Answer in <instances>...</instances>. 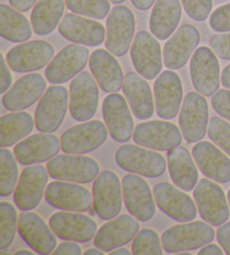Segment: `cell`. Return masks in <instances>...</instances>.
Instances as JSON below:
<instances>
[{
	"instance_id": "32",
	"label": "cell",
	"mask_w": 230,
	"mask_h": 255,
	"mask_svg": "<svg viewBox=\"0 0 230 255\" xmlns=\"http://www.w3.org/2000/svg\"><path fill=\"white\" fill-rule=\"evenodd\" d=\"M181 16L182 5L180 0H156L150 12V33L161 41L170 38L178 28Z\"/></svg>"
},
{
	"instance_id": "48",
	"label": "cell",
	"mask_w": 230,
	"mask_h": 255,
	"mask_svg": "<svg viewBox=\"0 0 230 255\" xmlns=\"http://www.w3.org/2000/svg\"><path fill=\"white\" fill-rule=\"evenodd\" d=\"M52 254L54 255H81L82 249L74 242H63L59 246H56L54 252Z\"/></svg>"
},
{
	"instance_id": "27",
	"label": "cell",
	"mask_w": 230,
	"mask_h": 255,
	"mask_svg": "<svg viewBox=\"0 0 230 255\" xmlns=\"http://www.w3.org/2000/svg\"><path fill=\"white\" fill-rule=\"evenodd\" d=\"M65 39L87 46H99L106 41V29L99 21L75 14H66L59 25Z\"/></svg>"
},
{
	"instance_id": "49",
	"label": "cell",
	"mask_w": 230,
	"mask_h": 255,
	"mask_svg": "<svg viewBox=\"0 0 230 255\" xmlns=\"http://www.w3.org/2000/svg\"><path fill=\"white\" fill-rule=\"evenodd\" d=\"M36 1L37 0H9V3L15 9L25 12L28 11L36 3Z\"/></svg>"
},
{
	"instance_id": "5",
	"label": "cell",
	"mask_w": 230,
	"mask_h": 255,
	"mask_svg": "<svg viewBox=\"0 0 230 255\" xmlns=\"http://www.w3.org/2000/svg\"><path fill=\"white\" fill-rule=\"evenodd\" d=\"M107 125L100 121H88L72 126L61 136V148L69 154H87L107 140Z\"/></svg>"
},
{
	"instance_id": "34",
	"label": "cell",
	"mask_w": 230,
	"mask_h": 255,
	"mask_svg": "<svg viewBox=\"0 0 230 255\" xmlns=\"http://www.w3.org/2000/svg\"><path fill=\"white\" fill-rule=\"evenodd\" d=\"M65 9V0H38L30 15L34 32L46 36L60 25Z\"/></svg>"
},
{
	"instance_id": "15",
	"label": "cell",
	"mask_w": 230,
	"mask_h": 255,
	"mask_svg": "<svg viewBox=\"0 0 230 255\" xmlns=\"http://www.w3.org/2000/svg\"><path fill=\"white\" fill-rule=\"evenodd\" d=\"M54 56V47L45 41H30L18 44L9 50L6 61L17 73H27L43 69Z\"/></svg>"
},
{
	"instance_id": "35",
	"label": "cell",
	"mask_w": 230,
	"mask_h": 255,
	"mask_svg": "<svg viewBox=\"0 0 230 255\" xmlns=\"http://www.w3.org/2000/svg\"><path fill=\"white\" fill-rule=\"evenodd\" d=\"M34 120L28 113L14 112L0 118V146L9 147L27 137L34 128Z\"/></svg>"
},
{
	"instance_id": "11",
	"label": "cell",
	"mask_w": 230,
	"mask_h": 255,
	"mask_svg": "<svg viewBox=\"0 0 230 255\" xmlns=\"http://www.w3.org/2000/svg\"><path fill=\"white\" fill-rule=\"evenodd\" d=\"M190 74L193 87L206 97L216 94L220 86V65L217 55L207 46L198 47L190 61Z\"/></svg>"
},
{
	"instance_id": "43",
	"label": "cell",
	"mask_w": 230,
	"mask_h": 255,
	"mask_svg": "<svg viewBox=\"0 0 230 255\" xmlns=\"http://www.w3.org/2000/svg\"><path fill=\"white\" fill-rule=\"evenodd\" d=\"M210 27L219 33L230 32V2L217 8L209 18Z\"/></svg>"
},
{
	"instance_id": "30",
	"label": "cell",
	"mask_w": 230,
	"mask_h": 255,
	"mask_svg": "<svg viewBox=\"0 0 230 255\" xmlns=\"http://www.w3.org/2000/svg\"><path fill=\"white\" fill-rule=\"evenodd\" d=\"M90 70L92 76L105 92L113 94L122 88L123 78L120 64L109 51L96 50L90 55Z\"/></svg>"
},
{
	"instance_id": "52",
	"label": "cell",
	"mask_w": 230,
	"mask_h": 255,
	"mask_svg": "<svg viewBox=\"0 0 230 255\" xmlns=\"http://www.w3.org/2000/svg\"><path fill=\"white\" fill-rule=\"evenodd\" d=\"M221 83L225 88L230 89V64L225 67L223 72H221Z\"/></svg>"
},
{
	"instance_id": "54",
	"label": "cell",
	"mask_w": 230,
	"mask_h": 255,
	"mask_svg": "<svg viewBox=\"0 0 230 255\" xmlns=\"http://www.w3.org/2000/svg\"><path fill=\"white\" fill-rule=\"evenodd\" d=\"M106 252H104V251H101L100 249H89L87 250L85 252V255H105Z\"/></svg>"
},
{
	"instance_id": "18",
	"label": "cell",
	"mask_w": 230,
	"mask_h": 255,
	"mask_svg": "<svg viewBox=\"0 0 230 255\" xmlns=\"http://www.w3.org/2000/svg\"><path fill=\"white\" fill-rule=\"evenodd\" d=\"M121 186L128 213L139 222L150 221L156 212V201L147 182L139 175L129 173L122 178Z\"/></svg>"
},
{
	"instance_id": "17",
	"label": "cell",
	"mask_w": 230,
	"mask_h": 255,
	"mask_svg": "<svg viewBox=\"0 0 230 255\" xmlns=\"http://www.w3.org/2000/svg\"><path fill=\"white\" fill-rule=\"evenodd\" d=\"M48 205L66 212H88L94 207V197L87 188L68 181H53L46 187Z\"/></svg>"
},
{
	"instance_id": "39",
	"label": "cell",
	"mask_w": 230,
	"mask_h": 255,
	"mask_svg": "<svg viewBox=\"0 0 230 255\" xmlns=\"http://www.w3.org/2000/svg\"><path fill=\"white\" fill-rule=\"evenodd\" d=\"M65 5L74 14L95 19L106 18L110 11L109 0H65Z\"/></svg>"
},
{
	"instance_id": "29",
	"label": "cell",
	"mask_w": 230,
	"mask_h": 255,
	"mask_svg": "<svg viewBox=\"0 0 230 255\" xmlns=\"http://www.w3.org/2000/svg\"><path fill=\"white\" fill-rule=\"evenodd\" d=\"M192 156L201 172L218 183L230 181V159L210 142H198L192 147Z\"/></svg>"
},
{
	"instance_id": "9",
	"label": "cell",
	"mask_w": 230,
	"mask_h": 255,
	"mask_svg": "<svg viewBox=\"0 0 230 255\" xmlns=\"http://www.w3.org/2000/svg\"><path fill=\"white\" fill-rule=\"evenodd\" d=\"M169 122H144L135 127L134 142L140 146L154 151H167L178 147L182 143V131Z\"/></svg>"
},
{
	"instance_id": "33",
	"label": "cell",
	"mask_w": 230,
	"mask_h": 255,
	"mask_svg": "<svg viewBox=\"0 0 230 255\" xmlns=\"http://www.w3.org/2000/svg\"><path fill=\"white\" fill-rule=\"evenodd\" d=\"M193 160L185 147L178 146L167 153L172 181L183 191H192L198 184L199 171Z\"/></svg>"
},
{
	"instance_id": "22",
	"label": "cell",
	"mask_w": 230,
	"mask_h": 255,
	"mask_svg": "<svg viewBox=\"0 0 230 255\" xmlns=\"http://www.w3.org/2000/svg\"><path fill=\"white\" fill-rule=\"evenodd\" d=\"M126 99L121 95L113 94L103 103V116L109 134L118 143L128 142L134 135V121Z\"/></svg>"
},
{
	"instance_id": "41",
	"label": "cell",
	"mask_w": 230,
	"mask_h": 255,
	"mask_svg": "<svg viewBox=\"0 0 230 255\" xmlns=\"http://www.w3.org/2000/svg\"><path fill=\"white\" fill-rule=\"evenodd\" d=\"M208 135L217 146L230 156V123L220 117H212L208 125Z\"/></svg>"
},
{
	"instance_id": "25",
	"label": "cell",
	"mask_w": 230,
	"mask_h": 255,
	"mask_svg": "<svg viewBox=\"0 0 230 255\" xmlns=\"http://www.w3.org/2000/svg\"><path fill=\"white\" fill-rule=\"evenodd\" d=\"M137 221L138 219L132 215H121L110 219L97 232L94 241L96 248L106 253H110L112 251L129 243L139 231V223Z\"/></svg>"
},
{
	"instance_id": "8",
	"label": "cell",
	"mask_w": 230,
	"mask_h": 255,
	"mask_svg": "<svg viewBox=\"0 0 230 255\" xmlns=\"http://www.w3.org/2000/svg\"><path fill=\"white\" fill-rule=\"evenodd\" d=\"M209 108L207 99L198 92H189L181 106L179 124L188 143H198L205 137L209 125Z\"/></svg>"
},
{
	"instance_id": "55",
	"label": "cell",
	"mask_w": 230,
	"mask_h": 255,
	"mask_svg": "<svg viewBox=\"0 0 230 255\" xmlns=\"http://www.w3.org/2000/svg\"><path fill=\"white\" fill-rule=\"evenodd\" d=\"M35 253V251L34 252H32V251H27V250H20V251H17V252H15V255H20V254H23V255H34Z\"/></svg>"
},
{
	"instance_id": "56",
	"label": "cell",
	"mask_w": 230,
	"mask_h": 255,
	"mask_svg": "<svg viewBox=\"0 0 230 255\" xmlns=\"http://www.w3.org/2000/svg\"><path fill=\"white\" fill-rule=\"evenodd\" d=\"M110 2H113V3H115V5H117V3H121V2H123L125 1V0H109Z\"/></svg>"
},
{
	"instance_id": "19",
	"label": "cell",
	"mask_w": 230,
	"mask_h": 255,
	"mask_svg": "<svg viewBox=\"0 0 230 255\" xmlns=\"http://www.w3.org/2000/svg\"><path fill=\"white\" fill-rule=\"evenodd\" d=\"M53 232L63 241L88 243L97 234V223L87 215L79 212H62L53 214L48 221Z\"/></svg>"
},
{
	"instance_id": "20",
	"label": "cell",
	"mask_w": 230,
	"mask_h": 255,
	"mask_svg": "<svg viewBox=\"0 0 230 255\" xmlns=\"http://www.w3.org/2000/svg\"><path fill=\"white\" fill-rule=\"evenodd\" d=\"M47 168L33 164L24 169L14 192V201L18 209L30 212L37 207L41 202L48 182Z\"/></svg>"
},
{
	"instance_id": "21",
	"label": "cell",
	"mask_w": 230,
	"mask_h": 255,
	"mask_svg": "<svg viewBox=\"0 0 230 255\" xmlns=\"http://www.w3.org/2000/svg\"><path fill=\"white\" fill-rule=\"evenodd\" d=\"M154 99L158 117L163 120L176 117L183 99L182 81L178 73L166 70L157 77L154 83Z\"/></svg>"
},
{
	"instance_id": "13",
	"label": "cell",
	"mask_w": 230,
	"mask_h": 255,
	"mask_svg": "<svg viewBox=\"0 0 230 255\" xmlns=\"http://www.w3.org/2000/svg\"><path fill=\"white\" fill-rule=\"evenodd\" d=\"M130 58L136 72L147 80H153L161 74L162 50L153 34L141 30L135 35L130 46Z\"/></svg>"
},
{
	"instance_id": "23",
	"label": "cell",
	"mask_w": 230,
	"mask_h": 255,
	"mask_svg": "<svg viewBox=\"0 0 230 255\" xmlns=\"http://www.w3.org/2000/svg\"><path fill=\"white\" fill-rule=\"evenodd\" d=\"M200 43V33L192 25H182L163 48V62L170 70L182 69Z\"/></svg>"
},
{
	"instance_id": "36",
	"label": "cell",
	"mask_w": 230,
	"mask_h": 255,
	"mask_svg": "<svg viewBox=\"0 0 230 255\" xmlns=\"http://www.w3.org/2000/svg\"><path fill=\"white\" fill-rule=\"evenodd\" d=\"M32 27L28 19L14 7L0 5V34L12 43L26 42L32 37Z\"/></svg>"
},
{
	"instance_id": "4",
	"label": "cell",
	"mask_w": 230,
	"mask_h": 255,
	"mask_svg": "<svg viewBox=\"0 0 230 255\" xmlns=\"http://www.w3.org/2000/svg\"><path fill=\"white\" fill-rule=\"evenodd\" d=\"M193 198L203 221L212 226H221L229 218V205L218 182L201 179L193 189Z\"/></svg>"
},
{
	"instance_id": "37",
	"label": "cell",
	"mask_w": 230,
	"mask_h": 255,
	"mask_svg": "<svg viewBox=\"0 0 230 255\" xmlns=\"http://www.w3.org/2000/svg\"><path fill=\"white\" fill-rule=\"evenodd\" d=\"M15 154L1 147L0 149V196L7 197L15 191L18 181V166Z\"/></svg>"
},
{
	"instance_id": "3",
	"label": "cell",
	"mask_w": 230,
	"mask_h": 255,
	"mask_svg": "<svg viewBox=\"0 0 230 255\" xmlns=\"http://www.w3.org/2000/svg\"><path fill=\"white\" fill-rule=\"evenodd\" d=\"M50 177L62 181L89 183L100 173L97 161L80 154H61L48 161L46 165Z\"/></svg>"
},
{
	"instance_id": "24",
	"label": "cell",
	"mask_w": 230,
	"mask_h": 255,
	"mask_svg": "<svg viewBox=\"0 0 230 255\" xmlns=\"http://www.w3.org/2000/svg\"><path fill=\"white\" fill-rule=\"evenodd\" d=\"M18 233L25 243L37 254H52L56 249L55 233L37 214L32 212L20 214L18 217Z\"/></svg>"
},
{
	"instance_id": "6",
	"label": "cell",
	"mask_w": 230,
	"mask_h": 255,
	"mask_svg": "<svg viewBox=\"0 0 230 255\" xmlns=\"http://www.w3.org/2000/svg\"><path fill=\"white\" fill-rule=\"evenodd\" d=\"M69 91L62 86L47 88L35 112V126L42 133H54L63 123L69 105Z\"/></svg>"
},
{
	"instance_id": "31",
	"label": "cell",
	"mask_w": 230,
	"mask_h": 255,
	"mask_svg": "<svg viewBox=\"0 0 230 255\" xmlns=\"http://www.w3.org/2000/svg\"><path fill=\"white\" fill-rule=\"evenodd\" d=\"M122 91L128 100L132 114L140 121L149 120L155 112L150 87L139 73L129 72L123 80Z\"/></svg>"
},
{
	"instance_id": "51",
	"label": "cell",
	"mask_w": 230,
	"mask_h": 255,
	"mask_svg": "<svg viewBox=\"0 0 230 255\" xmlns=\"http://www.w3.org/2000/svg\"><path fill=\"white\" fill-rule=\"evenodd\" d=\"M131 2L137 9L147 10L153 6V3L155 2V0H131Z\"/></svg>"
},
{
	"instance_id": "10",
	"label": "cell",
	"mask_w": 230,
	"mask_h": 255,
	"mask_svg": "<svg viewBox=\"0 0 230 255\" xmlns=\"http://www.w3.org/2000/svg\"><path fill=\"white\" fill-rule=\"evenodd\" d=\"M99 88L89 72H81L70 86V113L77 122H88L96 115Z\"/></svg>"
},
{
	"instance_id": "38",
	"label": "cell",
	"mask_w": 230,
	"mask_h": 255,
	"mask_svg": "<svg viewBox=\"0 0 230 255\" xmlns=\"http://www.w3.org/2000/svg\"><path fill=\"white\" fill-rule=\"evenodd\" d=\"M17 212L10 202H0V251L11 245L17 232Z\"/></svg>"
},
{
	"instance_id": "1",
	"label": "cell",
	"mask_w": 230,
	"mask_h": 255,
	"mask_svg": "<svg viewBox=\"0 0 230 255\" xmlns=\"http://www.w3.org/2000/svg\"><path fill=\"white\" fill-rule=\"evenodd\" d=\"M215 230L207 222H187L174 225L162 234V244L167 254L198 250L211 243Z\"/></svg>"
},
{
	"instance_id": "44",
	"label": "cell",
	"mask_w": 230,
	"mask_h": 255,
	"mask_svg": "<svg viewBox=\"0 0 230 255\" xmlns=\"http://www.w3.org/2000/svg\"><path fill=\"white\" fill-rule=\"evenodd\" d=\"M211 105L218 115L230 122V89L217 91L211 98Z\"/></svg>"
},
{
	"instance_id": "53",
	"label": "cell",
	"mask_w": 230,
	"mask_h": 255,
	"mask_svg": "<svg viewBox=\"0 0 230 255\" xmlns=\"http://www.w3.org/2000/svg\"><path fill=\"white\" fill-rule=\"evenodd\" d=\"M130 254H132V252H130L129 250H127V249H116V250H114V251H112V252H110V255H130Z\"/></svg>"
},
{
	"instance_id": "47",
	"label": "cell",
	"mask_w": 230,
	"mask_h": 255,
	"mask_svg": "<svg viewBox=\"0 0 230 255\" xmlns=\"http://www.w3.org/2000/svg\"><path fill=\"white\" fill-rule=\"evenodd\" d=\"M217 240L226 254L230 255V222L219 226L217 231Z\"/></svg>"
},
{
	"instance_id": "57",
	"label": "cell",
	"mask_w": 230,
	"mask_h": 255,
	"mask_svg": "<svg viewBox=\"0 0 230 255\" xmlns=\"http://www.w3.org/2000/svg\"><path fill=\"white\" fill-rule=\"evenodd\" d=\"M227 197H228V201H229V206H230V189H229V191H228Z\"/></svg>"
},
{
	"instance_id": "40",
	"label": "cell",
	"mask_w": 230,
	"mask_h": 255,
	"mask_svg": "<svg viewBox=\"0 0 230 255\" xmlns=\"http://www.w3.org/2000/svg\"><path fill=\"white\" fill-rule=\"evenodd\" d=\"M161 239L157 233L149 228H144L137 233L132 241L131 250L135 255H162L163 250Z\"/></svg>"
},
{
	"instance_id": "16",
	"label": "cell",
	"mask_w": 230,
	"mask_h": 255,
	"mask_svg": "<svg viewBox=\"0 0 230 255\" xmlns=\"http://www.w3.org/2000/svg\"><path fill=\"white\" fill-rule=\"evenodd\" d=\"M154 198L157 207L175 222H192L197 217V204H194L192 198L183 192L182 189L173 184L157 183L154 187Z\"/></svg>"
},
{
	"instance_id": "28",
	"label": "cell",
	"mask_w": 230,
	"mask_h": 255,
	"mask_svg": "<svg viewBox=\"0 0 230 255\" xmlns=\"http://www.w3.org/2000/svg\"><path fill=\"white\" fill-rule=\"evenodd\" d=\"M61 140L52 134H35L28 136L16 145L15 157L23 165L43 163L57 155Z\"/></svg>"
},
{
	"instance_id": "42",
	"label": "cell",
	"mask_w": 230,
	"mask_h": 255,
	"mask_svg": "<svg viewBox=\"0 0 230 255\" xmlns=\"http://www.w3.org/2000/svg\"><path fill=\"white\" fill-rule=\"evenodd\" d=\"M183 9L190 18L197 21L206 20L212 10V0H181Z\"/></svg>"
},
{
	"instance_id": "26",
	"label": "cell",
	"mask_w": 230,
	"mask_h": 255,
	"mask_svg": "<svg viewBox=\"0 0 230 255\" xmlns=\"http://www.w3.org/2000/svg\"><path fill=\"white\" fill-rule=\"evenodd\" d=\"M45 89L46 81L41 74H26L2 95V105L9 112L24 111L41 99Z\"/></svg>"
},
{
	"instance_id": "50",
	"label": "cell",
	"mask_w": 230,
	"mask_h": 255,
	"mask_svg": "<svg viewBox=\"0 0 230 255\" xmlns=\"http://www.w3.org/2000/svg\"><path fill=\"white\" fill-rule=\"evenodd\" d=\"M223 248H219L216 244H207L199 251V255H223Z\"/></svg>"
},
{
	"instance_id": "7",
	"label": "cell",
	"mask_w": 230,
	"mask_h": 255,
	"mask_svg": "<svg viewBox=\"0 0 230 255\" xmlns=\"http://www.w3.org/2000/svg\"><path fill=\"white\" fill-rule=\"evenodd\" d=\"M94 209L103 221L118 216L122 207V186L113 171H103L96 178L92 187Z\"/></svg>"
},
{
	"instance_id": "12",
	"label": "cell",
	"mask_w": 230,
	"mask_h": 255,
	"mask_svg": "<svg viewBox=\"0 0 230 255\" xmlns=\"http://www.w3.org/2000/svg\"><path fill=\"white\" fill-rule=\"evenodd\" d=\"M106 25V47L114 55L123 56L134 38L136 28L134 14L126 6H116L110 11Z\"/></svg>"
},
{
	"instance_id": "14",
	"label": "cell",
	"mask_w": 230,
	"mask_h": 255,
	"mask_svg": "<svg viewBox=\"0 0 230 255\" xmlns=\"http://www.w3.org/2000/svg\"><path fill=\"white\" fill-rule=\"evenodd\" d=\"M89 60V50L81 44H71L57 53L47 64L45 77L52 85H62L70 81L86 68Z\"/></svg>"
},
{
	"instance_id": "46",
	"label": "cell",
	"mask_w": 230,
	"mask_h": 255,
	"mask_svg": "<svg viewBox=\"0 0 230 255\" xmlns=\"http://www.w3.org/2000/svg\"><path fill=\"white\" fill-rule=\"evenodd\" d=\"M0 63H1V72H0V94H6L9 90L11 86L12 78L9 71V65L3 58V55H0Z\"/></svg>"
},
{
	"instance_id": "2",
	"label": "cell",
	"mask_w": 230,
	"mask_h": 255,
	"mask_svg": "<svg viewBox=\"0 0 230 255\" xmlns=\"http://www.w3.org/2000/svg\"><path fill=\"white\" fill-rule=\"evenodd\" d=\"M115 159L120 169L145 178H158L166 170V161L162 154L154 149H145L140 145H122L117 149Z\"/></svg>"
},
{
	"instance_id": "45",
	"label": "cell",
	"mask_w": 230,
	"mask_h": 255,
	"mask_svg": "<svg viewBox=\"0 0 230 255\" xmlns=\"http://www.w3.org/2000/svg\"><path fill=\"white\" fill-rule=\"evenodd\" d=\"M210 47L220 59L230 61V33L217 34L212 36Z\"/></svg>"
}]
</instances>
